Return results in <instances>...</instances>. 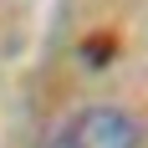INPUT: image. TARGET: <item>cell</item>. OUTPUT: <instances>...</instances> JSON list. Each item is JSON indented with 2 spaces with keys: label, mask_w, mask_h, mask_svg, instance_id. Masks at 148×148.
I'll return each instance as SVG.
<instances>
[{
  "label": "cell",
  "mask_w": 148,
  "mask_h": 148,
  "mask_svg": "<svg viewBox=\"0 0 148 148\" xmlns=\"http://www.w3.org/2000/svg\"><path fill=\"white\" fill-rule=\"evenodd\" d=\"M138 143H143V128H138V118L128 107L92 102L61 123L46 148H138Z\"/></svg>",
  "instance_id": "1"
}]
</instances>
